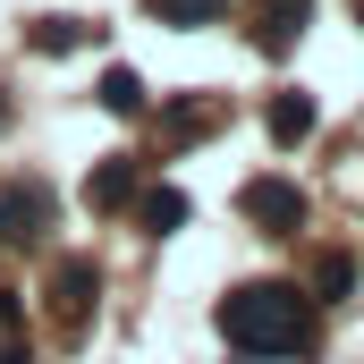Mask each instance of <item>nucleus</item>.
<instances>
[{"label":"nucleus","instance_id":"1a4fd4ad","mask_svg":"<svg viewBox=\"0 0 364 364\" xmlns=\"http://www.w3.org/2000/svg\"><path fill=\"white\" fill-rule=\"evenodd\" d=\"M144 17H153V26H170V34H195V26H220V17H229V0H144Z\"/></svg>","mask_w":364,"mask_h":364},{"label":"nucleus","instance_id":"9d476101","mask_svg":"<svg viewBox=\"0 0 364 364\" xmlns=\"http://www.w3.org/2000/svg\"><path fill=\"white\" fill-rule=\"evenodd\" d=\"M93 102H102V110H119V119H144V110H153V93H144V77H136V68H102Z\"/></svg>","mask_w":364,"mask_h":364},{"label":"nucleus","instance_id":"0eeeda50","mask_svg":"<svg viewBox=\"0 0 364 364\" xmlns=\"http://www.w3.org/2000/svg\"><path fill=\"white\" fill-rule=\"evenodd\" d=\"M186 220H195V203H186L178 186L144 178V195H136V229H144V237H178Z\"/></svg>","mask_w":364,"mask_h":364},{"label":"nucleus","instance_id":"39448f33","mask_svg":"<svg viewBox=\"0 0 364 364\" xmlns=\"http://www.w3.org/2000/svg\"><path fill=\"white\" fill-rule=\"evenodd\" d=\"M305 17H314V0H263L255 9V51L263 60H288L305 43Z\"/></svg>","mask_w":364,"mask_h":364},{"label":"nucleus","instance_id":"f8f14e48","mask_svg":"<svg viewBox=\"0 0 364 364\" xmlns=\"http://www.w3.org/2000/svg\"><path fill=\"white\" fill-rule=\"evenodd\" d=\"M26 43L34 51H85V43H102V26H85V17H34Z\"/></svg>","mask_w":364,"mask_h":364},{"label":"nucleus","instance_id":"ddd939ff","mask_svg":"<svg viewBox=\"0 0 364 364\" xmlns=\"http://www.w3.org/2000/svg\"><path fill=\"white\" fill-rule=\"evenodd\" d=\"M212 127H220V102H170V136H212Z\"/></svg>","mask_w":364,"mask_h":364},{"label":"nucleus","instance_id":"2eb2a0df","mask_svg":"<svg viewBox=\"0 0 364 364\" xmlns=\"http://www.w3.org/2000/svg\"><path fill=\"white\" fill-rule=\"evenodd\" d=\"M348 9H356V26H364V0H348Z\"/></svg>","mask_w":364,"mask_h":364},{"label":"nucleus","instance_id":"20e7f679","mask_svg":"<svg viewBox=\"0 0 364 364\" xmlns=\"http://www.w3.org/2000/svg\"><path fill=\"white\" fill-rule=\"evenodd\" d=\"M237 212L263 229V237H305V220H314V203H305V186L279 178V170H263V178L237 186Z\"/></svg>","mask_w":364,"mask_h":364},{"label":"nucleus","instance_id":"f03ea898","mask_svg":"<svg viewBox=\"0 0 364 364\" xmlns=\"http://www.w3.org/2000/svg\"><path fill=\"white\" fill-rule=\"evenodd\" d=\"M93 314H102V263L93 255H51V272H43V339L85 348Z\"/></svg>","mask_w":364,"mask_h":364},{"label":"nucleus","instance_id":"6e6552de","mask_svg":"<svg viewBox=\"0 0 364 364\" xmlns=\"http://www.w3.org/2000/svg\"><path fill=\"white\" fill-rule=\"evenodd\" d=\"M356 255H348V246H331V255H322V263H314V288H305V296H314V305H348V296H356Z\"/></svg>","mask_w":364,"mask_h":364},{"label":"nucleus","instance_id":"423d86ee","mask_svg":"<svg viewBox=\"0 0 364 364\" xmlns=\"http://www.w3.org/2000/svg\"><path fill=\"white\" fill-rule=\"evenodd\" d=\"M136 195H144V161H102L85 178V203L102 220H119V212H136Z\"/></svg>","mask_w":364,"mask_h":364},{"label":"nucleus","instance_id":"7ed1b4c3","mask_svg":"<svg viewBox=\"0 0 364 364\" xmlns=\"http://www.w3.org/2000/svg\"><path fill=\"white\" fill-rule=\"evenodd\" d=\"M60 229V186L51 178H0V255H43Z\"/></svg>","mask_w":364,"mask_h":364},{"label":"nucleus","instance_id":"f257e3e1","mask_svg":"<svg viewBox=\"0 0 364 364\" xmlns=\"http://www.w3.org/2000/svg\"><path fill=\"white\" fill-rule=\"evenodd\" d=\"M212 331L237 364H305L322 348V305L296 279H237L212 305Z\"/></svg>","mask_w":364,"mask_h":364},{"label":"nucleus","instance_id":"9b49d317","mask_svg":"<svg viewBox=\"0 0 364 364\" xmlns=\"http://www.w3.org/2000/svg\"><path fill=\"white\" fill-rule=\"evenodd\" d=\"M263 119H272V136H279V144H305V136H314V93H305V85L272 93V110H263Z\"/></svg>","mask_w":364,"mask_h":364},{"label":"nucleus","instance_id":"4468645a","mask_svg":"<svg viewBox=\"0 0 364 364\" xmlns=\"http://www.w3.org/2000/svg\"><path fill=\"white\" fill-rule=\"evenodd\" d=\"M9 127H17V93L0 85V136H9Z\"/></svg>","mask_w":364,"mask_h":364}]
</instances>
